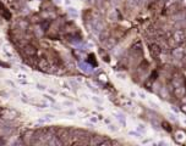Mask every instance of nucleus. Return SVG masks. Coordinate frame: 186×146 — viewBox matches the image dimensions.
<instances>
[{
  "mask_svg": "<svg viewBox=\"0 0 186 146\" xmlns=\"http://www.w3.org/2000/svg\"><path fill=\"white\" fill-rule=\"evenodd\" d=\"M23 52H25V54L27 55L28 57H33V56L37 54V49H36L33 45L28 44V45H26V46L23 48Z\"/></svg>",
  "mask_w": 186,
  "mask_h": 146,
  "instance_id": "2",
  "label": "nucleus"
},
{
  "mask_svg": "<svg viewBox=\"0 0 186 146\" xmlns=\"http://www.w3.org/2000/svg\"><path fill=\"white\" fill-rule=\"evenodd\" d=\"M184 34H182V32H176L175 34H174V40L175 42H178V43H180V42H182L184 40Z\"/></svg>",
  "mask_w": 186,
  "mask_h": 146,
  "instance_id": "4",
  "label": "nucleus"
},
{
  "mask_svg": "<svg viewBox=\"0 0 186 146\" xmlns=\"http://www.w3.org/2000/svg\"><path fill=\"white\" fill-rule=\"evenodd\" d=\"M162 125H163V128L165 129V130H168V131H171V128H169L170 125H169V123H167V122H163L162 123Z\"/></svg>",
  "mask_w": 186,
  "mask_h": 146,
  "instance_id": "5",
  "label": "nucleus"
},
{
  "mask_svg": "<svg viewBox=\"0 0 186 146\" xmlns=\"http://www.w3.org/2000/svg\"><path fill=\"white\" fill-rule=\"evenodd\" d=\"M181 111H182V112H185V113H186V103H184V105H182V106H181Z\"/></svg>",
  "mask_w": 186,
  "mask_h": 146,
  "instance_id": "6",
  "label": "nucleus"
},
{
  "mask_svg": "<svg viewBox=\"0 0 186 146\" xmlns=\"http://www.w3.org/2000/svg\"><path fill=\"white\" fill-rule=\"evenodd\" d=\"M163 6H164V0H155L154 3L151 4L150 10H151L152 12H157V11H159V10H162Z\"/></svg>",
  "mask_w": 186,
  "mask_h": 146,
  "instance_id": "1",
  "label": "nucleus"
},
{
  "mask_svg": "<svg viewBox=\"0 0 186 146\" xmlns=\"http://www.w3.org/2000/svg\"><path fill=\"white\" fill-rule=\"evenodd\" d=\"M150 51H151V55L153 56V59H158V56L161 55V52H162L161 48H159L157 44L150 45Z\"/></svg>",
  "mask_w": 186,
  "mask_h": 146,
  "instance_id": "3",
  "label": "nucleus"
}]
</instances>
